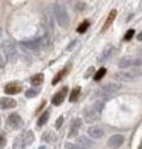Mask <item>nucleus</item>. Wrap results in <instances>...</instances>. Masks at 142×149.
<instances>
[{
  "label": "nucleus",
  "mask_w": 142,
  "mask_h": 149,
  "mask_svg": "<svg viewBox=\"0 0 142 149\" xmlns=\"http://www.w3.org/2000/svg\"><path fill=\"white\" fill-rule=\"evenodd\" d=\"M142 75V69L139 68H133V69H128V70H120L114 73V79L117 82H132L134 79L139 78Z\"/></svg>",
  "instance_id": "nucleus-1"
},
{
  "label": "nucleus",
  "mask_w": 142,
  "mask_h": 149,
  "mask_svg": "<svg viewBox=\"0 0 142 149\" xmlns=\"http://www.w3.org/2000/svg\"><path fill=\"white\" fill-rule=\"evenodd\" d=\"M54 16H55V20L59 26L67 28V26L70 25V16H69V13H67L66 8H64L62 4L54 3Z\"/></svg>",
  "instance_id": "nucleus-2"
},
{
  "label": "nucleus",
  "mask_w": 142,
  "mask_h": 149,
  "mask_svg": "<svg viewBox=\"0 0 142 149\" xmlns=\"http://www.w3.org/2000/svg\"><path fill=\"white\" fill-rule=\"evenodd\" d=\"M121 88H123V86H121L120 83L109 82V83L104 84L103 87H101V90L99 91V95H100L103 99H108V98H111V96H113L116 93H118Z\"/></svg>",
  "instance_id": "nucleus-3"
},
{
  "label": "nucleus",
  "mask_w": 142,
  "mask_h": 149,
  "mask_svg": "<svg viewBox=\"0 0 142 149\" xmlns=\"http://www.w3.org/2000/svg\"><path fill=\"white\" fill-rule=\"evenodd\" d=\"M1 53H4L9 62H15L17 59V49L11 41L1 42Z\"/></svg>",
  "instance_id": "nucleus-4"
},
{
  "label": "nucleus",
  "mask_w": 142,
  "mask_h": 149,
  "mask_svg": "<svg viewBox=\"0 0 142 149\" xmlns=\"http://www.w3.org/2000/svg\"><path fill=\"white\" fill-rule=\"evenodd\" d=\"M138 66H142V58H137V57H124L123 59L118 61V68H121L123 70L138 68Z\"/></svg>",
  "instance_id": "nucleus-5"
},
{
  "label": "nucleus",
  "mask_w": 142,
  "mask_h": 149,
  "mask_svg": "<svg viewBox=\"0 0 142 149\" xmlns=\"http://www.w3.org/2000/svg\"><path fill=\"white\" fill-rule=\"evenodd\" d=\"M99 115H100V112H99L94 106H92V107H87V108H84V111H83V120L88 124L95 123V121L99 120Z\"/></svg>",
  "instance_id": "nucleus-6"
},
{
  "label": "nucleus",
  "mask_w": 142,
  "mask_h": 149,
  "mask_svg": "<svg viewBox=\"0 0 142 149\" xmlns=\"http://www.w3.org/2000/svg\"><path fill=\"white\" fill-rule=\"evenodd\" d=\"M7 121H8V124L13 130H20V128H22V125H24V120H22V118L17 112L11 113V115L8 116V119H7Z\"/></svg>",
  "instance_id": "nucleus-7"
},
{
  "label": "nucleus",
  "mask_w": 142,
  "mask_h": 149,
  "mask_svg": "<svg viewBox=\"0 0 142 149\" xmlns=\"http://www.w3.org/2000/svg\"><path fill=\"white\" fill-rule=\"evenodd\" d=\"M124 141H125V139H124L123 135H113V136H111V137L108 139L107 145H108L109 148H112V149H117V148H120V146L123 145Z\"/></svg>",
  "instance_id": "nucleus-8"
},
{
  "label": "nucleus",
  "mask_w": 142,
  "mask_h": 149,
  "mask_svg": "<svg viewBox=\"0 0 142 149\" xmlns=\"http://www.w3.org/2000/svg\"><path fill=\"white\" fill-rule=\"evenodd\" d=\"M82 128V119L80 118H75L71 120V124H70V132H69V137H75L79 133Z\"/></svg>",
  "instance_id": "nucleus-9"
},
{
  "label": "nucleus",
  "mask_w": 142,
  "mask_h": 149,
  "mask_svg": "<svg viewBox=\"0 0 142 149\" xmlns=\"http://www.w3.org/2000/svg\"><path fill=\"white\" fill-rule=\"evenodd\" d=\"M114 54H116V48H114L113 45H108V46H105V48L103 49L100 57H99V61L105 62V61H108L111 57H113Z\"/></svg>",
  "instance_id": "nucleus-10"
},
{
  "label": "nucleus",
  "mask_w": 142,
  "mask_h": 149,
  "mask_svg": "<svg viewBox=\"0 0 142 149\" xmlns=\"http://www.w3.org/2000/svg\"><path fill=\"white\" fill-rule=\"evenodd\" d=\"M87 133H88L89 137L92 139H101L104 136V131L103 128H100V127L98 125H91L88 127V130H87Z\"/></svg>",
  "instance_id": "nucleus-11"
},
{
  "label": "nucleus",
  "mask_w": 142,
  "mask_h": 149,
  "mask_svg": "<svg viewBox=\"0 0 142 149\" xmlns=\"http://www.w3.org/2000/svg\"><path fill=\"white\" fill-rule=\"evenodd\" d=\"M67 94V87H63L59 93H57L55 95L53 96V99H51V103L54 104V106H61L62 103H63L64 100V96H66Z\"/></svg>",
  "instance_id": "nucleus-12"
},
{
  "label": "nucleus",
  "mask_w": 142,
  "mask_h": 149,
  "mask_svg": "<svg viewBox=\"0 0 142 149\" xmlns=\"http://www.w3.org/2000/svg\"><path fill=\"white\" fill-rule=\"evenodd\" d=\"M76 145L80 149H89L94 145V143H92L89 139H87L86 136H80V137H78V144H76Z\"/></svg>",
  "instance_id": "nucleus-13"
},
{
  "label": "nucleus",
  "mask_w": 142,
  "mask_h": 149,
  "mask_svg": "<svg viewBox=\"0 0 142 149\" xmlns=\"http://www.w3.org/2000/svg\"><path fill=\"white\" fill-rule=\"evenodd\" d=\"M1 110H9V108H15L16 107V100L12 98H3L1 99Z\"/></svg>",
  "instance_id": "nucleus-14"
},
{
  "label": "nucleus",
  "mask_w": 142,
  "mask_h": 149,
  "mask_svg": "<svg viewBox=\"0 0 142 149\" xmlns=\"http://www.w3.org/2000/svg\"><path fill=\"white\" fill-rule=\"evenodd\" d=\"M21 45H24L29 50H36V49L39 48L41 42H39V40H28V41H22Z\"/></svg>",
  "instance_id": "nucleus-15"
},
{
  "label": "nucleus",
  "mask_w": 142,
  "mask_h": 149,
  "mask_svg": "<svg viewBox=\"0 0 142 149\" xmlns=\"http://www.w3.org/2000/svg\"><path fill=\"white\" fill-rule=\"evenodd\" d=\"M4 91H6V94H9V95H13V94H17L21 91V86L17 83H8L6 86V88H4Z\"/></svg>",
  "instance_id": "nucleus-16"
},
{
  "label": "nucleus",
  "mask_w": 142,
  "mask_h": 149,
  "mask_svg": "<svg viewBox=\"0 0 142 149\" xmlns=\"http://www.w3.org/2000/svg\"><path fill=\"white\" fill-rule=\"evenodd\" d=\"M21 137H22V140H24V143L26 144V146L28 145H32L33 144V141H34V135H33V132L32 131H25V132H22V135H21Z\"/></svg>",
  "instance_id": "nucleus-17"
},
{
  "label": "nucleus",
  "mask_w": 142,
  "mask_h": 149,
  "mask_svg": "<svg viewBox=\"0 0 142 149\" xmlns=\"http://www.w3.org/2000/svg\"><path fill=\"white\" fill-rule=\"evenodd\" d=\"M42 82H44V74H36V75H33L30 78V83L33 84L34 87L39 86Z\"/></svg>",
  "instance_id": "nucleus-18"
},
{
  "label": "nucleus",
  "mask_w": 142,
  "mask_h": 149,
  "mask_svg": "<svg viewBox=\"0 0 142 149\" xmlns=\"http://www.w3.org/2000/svg\"><path fill=\"white\" fill-rule=\"evenodd\" d=\"M26 148V144L24 143V140H22L21 136H19V137L15 139L13 141V149H25Z\"/></svg>",
  "instance_id": "nucleus-19"
},
{
  "label": "nucleus",
  "mask_w": 142,
  "mask_h": 149,
  "mask_svg": "<svg viewBox=\"0 0 142 149\" xmlns=\"http://www.w3.org/2000/svg\"><path fill=\"white\" fill-rule=\"evenodd\" d=\"M49 116H50V112H49V111H45V112L42 113L41 116H39L38 121H37V125H38V127H42L44 124H46L47 120H49Z\"/></svg>",
  "instance_id": "nucleus-20"
},
{
  "label": "nucleus",
  "mask_w": 142,
  "mask_h": 149,
  "mask_svg": "<svg viewBox=\"0 0 142 149\" xmlns=\"http://www.w3.org/2000/svg\"><path fill=\"white\" fill-rule=\"evenodd\" d=\"M42 140H44L45 143H51V141H54V133L51 132V131L45 132L44 136H42Z\"/></svg>",
  "instance_id": "nucleus-21"
},
{
  "label": "nucleus",
  "mask_w": 142,
  "mask_h": 149,
  "mask_svg": "<svg viewBox=\"0 0 142 149\" xmlns=\"http://www.w3.org/2000/svg\"><path fill=\"white\" fill-rule=\"evenodd\" d=\"M38 91H39V88H28V90H26V93H25V96L28 99L34 98V96L38 94Z\"/></svg>",
  "instance_id": "nucleus-22"
},
{
  "label": "nucleus",
  "mask_w": 142,
  "mask_h": 149,
  "mask_svg": "<svg viewBox=\"0 0 142 149\" xmlns=\"http://www.w3.org/2000/svg\"><path fill=\"white\" fill-rule=\"evenodd\" d=\"M105 73H107V70L104 68H101L100 70H98L96 73H95V75H94V79L95 81H100L101 78H103L104 75H105Z\"/></svg>",
  "instance_id": "nucleus-23"
},
{
  "label": "nucleus",
  "mask_w": 142,
  "mask_h": 149,
  "mask_svg": "<svg viewBox=\"0 0 142 149\" xmlns=\"http://www.w3.org/2000/svg\"><path fill=\"white\" fill-rule=\"evenodd\" d=\"M79 94H80V87H75L71 93V95H70V102H75Z\"/></svg>",
  "instance_id": "nucleus-24"
},
{
  "label": "nucleus",
  "mask_w": 142,
  "mask_h": 149,
  "mask_svg": "<svg viewBox=\"0 0 142 149\" xmlns=\"http://www.w3.org/2000/svg\"><path fill=\"white\" fill-rule=\"evenodd\" d=\"M114 17H116V11H114V9H113V11H112L111 13H109L108 20H107V21H105V25H104V31H105V29L109 26V24H111V21H113V20H114Z\"/></svg>",
  "instance_id": "nucleus-25"
},
{
  "label": "nucleus",
  "mask_w": 142,
  "mask_h": 149,
  "mask_svg": "<svg viewBox=\"0 0 142 149\" xmlns=\"http://www.w3.org/2000/svg\"><path fill=\"white\" fill-rule=\"evenodd\" d=\"M88 26H89L88 21H83V23L80 24V26L78 28V32H79V33H84V32L87 31V28H88Z\"/></svg>",
  "instance_id": "nucleus-26"
},
{
  "label": "nucleus",
  "mask_w": 142,
  "mask_h": 149,
  "mask_svg": "<svg viewBox=\"0 0 142 149\" xmlns=\"http://www.w3.org/2000/svg\"><path fill=\"white\" fill-rule=\"evenodd\" d=\"M136 34V32H134V29H129L128 32L125 33V37H124V40L125 41H129V40H132L133 38V36Z\"/></svg>",
  "instance_id": "nucleus-27"
},
{
  "label": "nucleus",
  "mask_w": 142,
  "mask_h": 149,
  "mask_svg": "<svg viewBox=\"0 0 142 149\" xmlns=\"http://www.w3.org/2000/svg\"><path fill=\"white\" fill-rule=\"evenodd\" d=\"M94 107L96 108L99 112H101V111H103V108H104V103H103L101 100H96V102L94 103Z\"/></svg>",
  "instance_id": "nucleus-28"
},
{
  "label": "nucleus",
  "mask_w": 142,
  "mask_h": 149,
  "mask_svg": "<svg viewBox=\"0 0 142 149\" xmlns=\"http://www.w3.org/2000/svg\"><path fill=\"white\" fill-rule=\"evenodd\" d=\"M86 8V3L84 1H76L75 3V9L76 11H83Z\"/></svg>",
  "instance_id": "nucleus-29"
},
{
  "label": "nucleus",
  "mask_w": 142,
  "mask_h": 149,
  "mask_svg": "<svg viewBox=\"0 0 142 149\" xmlns=\"http://www.w3.org/2000/svg\"><path fill=\"white\" fill-rule=\"evenodd\" d=\"M64 149H80V148L74 143H67L66 145H64Z\"/></svg>",
  "instance_id": "nucleus-30"
},
{
  "label": "nucleus",
  "mask_w": 142,
  "mask_h": 149,
  "mask_svg": "<svg viewBox=\"0 0 142 149\" xmlns=\"http://www.w3.org/2000/svg\"><path fill=\"white\" fill-rule=\"evenodd\" d=\"M62 123H63V116H59V118L57 119V123H55V128H57V130H59V128H61Z\"/></svg>",
  "instance_id": "nucleus-31"
},
{
  "label": "nucleus",
  "mask_w": 142,
  "mask_h": 149,
  "mask_svg": "<svg viewBox=\"0 0 142 149\" xmlns=\"http://www.w3.org/2000/svg\"><path fill=\"white\" fill-rule=\"evenodd\" d=\"M64 73H66V71H62L61 74H58V75L55 77V79L53 81V84H57V83H58V81H61V79H62V75H63Z\"/></svg>",
  "instance_id": "nucleus-32"
},
{
  "label": "nucleus",
  "mask_w": 142,
  "mask_h": 149,
  "mask_svg": "<svg viewBox=\"0 0 142 149\" xmlns=\"http://www.w3.org/2000/svg\"><path fill=\"white\" fill-rule=\"evenodd\" d=\"M78 44V40H75V41H73L71 44H69V46H67V50H73L74 48H75V45Z\"/></svg>",
  "instance_id": "nucleus-33"
},
{
  "label": "nucleus",
  "mask_w": 142,
  "mask_h": 149,
  "mask_svg": "<svg viewBox=\"0 0 142 149\" xmlns=\"http://www.w3.org/2000/svg\"><path fill=\"white\" fill-rule=\"evenodd\" d=\"M4 145H6V139L1 137V144H0V146H1V149L4 148Z\"/></svg>",
  "instance_id": "nucleus-34"
},
{
  "label": "nucleus",
  "mask_w": 142,
  "mask_h": 149,
  "mask_svg": "<svg viewBox=\"0 0 142 149\" xmlns=\"http://www.w3.org/2000/svg\"><path fill=\"white\" fill-rule=\"evenodd\" d=\"M137 40H138V41H142V31L138 33V36H137Z\"/></svg>",
  "instance_id": "nucleus-35"
},
{
  "label": "nucleus",
  "mask_w": 142,
  "mask_h": 149,
  "mask_svg": "<svg viewBox=\"0 0 142 149\" xmlns=\"http://www.w3.org/2000/svg\"><path fill=\"white\" fill-rule=\"evenodd\" d=\"M138 56L142 58V49H139V50H138Z\"/></svg>",
  "instance_id": "nucleus-36"
},
{
  "label": "nucleus",
  "mask_w": 142,
  "mask_h": 149,
  "mask_svg": "<svg viewBox=\"0 0 142 149\" xmlns=\"http://www.w3.org/2000/svg\"><path fill=\"white\" fill-rule=\"evenodd\" d=\"M38 149H47V148H46V146H44V145H42V146H39Z\"/></svg>",
  "instance_id": "nucleus-37"
}]
</instances>
